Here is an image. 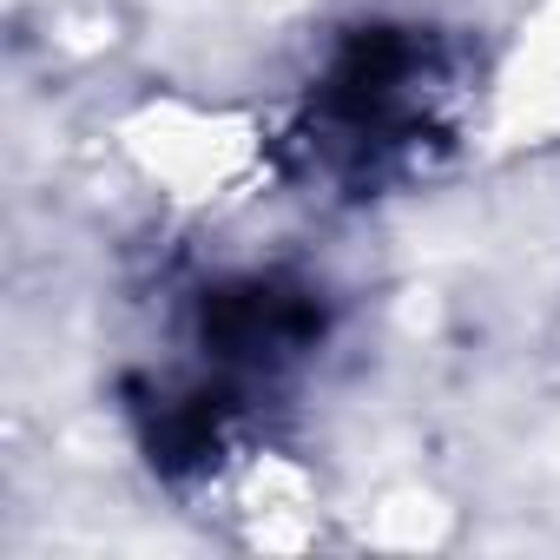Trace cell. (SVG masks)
Returning a JSON list of instances; mask_svg holds the SVG:
<instances>
[{"instance_id": "obj_1", "label": "cell", "mask_w": 560, "mask_h": 560, "mask_svg": "<svg viewBox=\"0 0 560 560\" xmlns=\"http://www.w3.org/2000/svg\"><path fill=\"white\" fill-rule=\"evenodd\" d=\"M455 100L462 73L448 40L389 21L357 27L330 47L298 100V119L284 132L291 172L343 198H376L429 165V152L455 126Z\"/></svg>"}]
</instances>
